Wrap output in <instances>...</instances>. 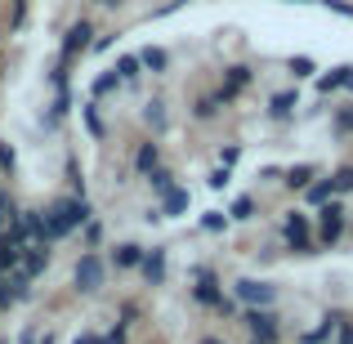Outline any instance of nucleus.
I'll use <instances>...</instances> for the list:
<instances>
[{"label": "nucleus", "mask_w": 353, "mask_h": 344, "mask_svg": "<svg viewBox=\"0 0 353 344\" xmlns=\"http://www.w3.org/2000/svg\"><path fill=\"white\" fill-rule=\"evenodd\" d=\"M331 183H336V197H353V161L336 165V170H331Z\"/></svg>", "instance_id": "f704fd0d"}, {"label": "nucleus", "mask_w": 353, "mask_h": 344, "mask_svg": "<svg viewBox=\"0 0 353 344\" xmlns=\"http://www.w3.org/2000/svg\"><path fill=\"white\" fill-rule=\"evenodd\" d=\"M81 121H85V134L94 139V143H108V121H103V112H99L94 99H90V103L81 108Z\"/></svg>", "instance_id": "5701e85b"}, {"label": "nucleus", "mask_w": 353, "mask_h": 344, "mask_svg": "<svg viewBox=\"0 0 353 344\" xmlns=\"http://www.w3.org/2000/svg\"><path fill=\"white\" fill-rule=\"evenodd\" d=\"M27 27V0H9V18H5V32H23Z\"/></svg>", "instance_id": "e433bc0d"}, {"label": "nucleus", "mask_w": 353, "mask_h": 344, "mask_svg": "<svg viewBox=\"0 0 353 344\" xmlns=\"http://www.w3.org/2000/svg\"><path fill=\"white\" fill-rule=\"evenodd\" d=\"M165 264H170V246H148L143 264H139V282L143 286H165Z\"/></svg>", "instance_id": "9b49d317"}, {"label": "nucleus", "mask_w": 353, "mask_h": 344, "mask_svg": "<svg viewBox=\"0 0 353 344\" xmlns=\"http://www.w3.org/2000/svg\"><path fill=\"white\" fill-rule=\"evenodd\" d=\"M0 344H5V340H0Z\"/></svg>", "instance_id": "13d9d810"}, {"label": "nucleus", "mask_w": 353, "mask_h": 344, "mask_svg": "<svg viewBox=\"0 0 353 344\" xmlns=\"http://www.w3.org/2000/svg\"><path fill=\"white\" fill-rule=\"evenodd\" d=\"M331 134H336V143H345V139L353 134V99L336 108V117H331Z\"/></svg>", "instance_id": "c85d7f7f"}, {"label": "nucleus", "mask_w": 353, "mask_h": 344, "mask_svg": "<svg viewBox=\"0 0 353 344\" xmlns=\"http://www.w3.org/2000/svg\"><path fill=\"white\" fill-rule=\"evenodd\" d=\"M286 72H291L295 81H313V77H318V63L304 59V54H291V59H286Z\"/></svg>", "instance_id": "473e14b6"}, {"label": "nucleus", "mask_w": 353, "mask_h": 344, "mask_svg": "<svg viewBox=\"0 0 353 344\" xmlns=\"http://www.w3.org/2000/svg\"><path fill=\"white\" fill-rule=\"evenodd\" d=\"M277 241L286 246V255H322L318 241H313V210H282V224H277Z\"/></svg>", "instance_id": "20e7f679"}, {"label": "nucleus", "mask_w": 353, "mask_h": 344, "mask_svg": "<svg viewBox=\"0 0 353 344\" xmlns=\"http://www.w3.org/2000/svg\"><path fill=\"white\" fill-rule=\"evenodd\" d=\"M18 255H23V246L9 237V228H0V273H14V268H18Z\"/></svg>", "instance_id": "bb28decb"}, {"label": "nucleus", "mask_w": 353, "mask_h": 344, "mask_svg": "<svg viewBox=\"0 0 353 344\" xmlns=\"http://www.w3.org/2000/svg\"><path fill=\"white\" fill-rule=\"evenodd\" d=\"M125 340H130V318H117L112 331H103V336H99V344H125Z\"/></svg>", "instance_id": "4c0bfd02"}, {"label": "nucleus", "mask_w": 353, "mask_h": 344, "mask_svg": "<svg viewBox=\"0 0 353 344\" xmlns=\"http://www.w3.org/2000/svg\"><path fill=\"white\" fill-rule=\"evenodd\" d=\"M228 224H250V219H259V197H250V192H237L233 206L224 210Z\"/></svg>", "instance_id": "6ab92c4d"}, {"label": "nucleus", "mask_w": 353, "mask_h": 344, "mask_svg": "<svg viewBox=\"0 0 353 344\" xmlns=\"http://www.w3.org/2000/svg\"><path fill=\"white\" fill-rule=\"evenodd\" d=\"M81 237H85V250H103V237H108L103 219L90 215V219H85V228H81Z\"/></svg>", "instance_id": "7c9ffc66"}, {"label": "nucleus", "mask_w": 353, "mask_h": 344, "mask_svg": "<svg viewBox=\"0 0 353 344\" xmlns=\"http://www.w3.org/2000/svg\"><path fill=\"white\" fill-rule=\"evenodd\" d=\"M300 197H304V206H309V210H318V206H327V201H331V197H336V183H331V174H318V179H313V183H309V188H304V192H300Z\"/></svg>", "instance_id": "aec40b11"}, {"label": "nucleus", "mask_w": 353, "mask_h": 344, "mask_svg": "<svg viewBox=\"0 0 353 344\" xmlns=\"http://www.w3.org/2000/svg\"><path fill=\"white\" fill-rule=\"evenodd\" d=\"M188 206H192V197H188V188H183V183H174L170 192H161V219H183L188 215Z\"/></svg>", "instance_id": "a211bd4d"}, {"label": "nucleus", "mask_w": 353, "mask_h": 344, "mask_svg": "<svg viewBox=\"0 0 353 344\" xmlns=\"http://www.w3.org/2000/svg\"><path fill=\"white\" fill-rule=\"evenodd\" d=\"M139 63H143V72H152V77H165L170 54H165L161 45H143V50H139Z\"/></svg>", "instance_id": "b1692460"}, {"label": "nucleus", "mask_w": 353, "mask_h": 344, "mask_svg": "<svg viewBox=\"0 0 353 344\" xmlns=\"http://www.w3.org/2000/svg\"><path fill=\"white\" fill-rule=\"evenodd\" d=\"M197 228L201 232H224L228 228V215H224V210H206V215L197 219Z\"/></svg>", "instance_id": "ea45409f"}, {"label": "nucleus", "mask_w": 353, "mask_h": 344, "mask_svg": "<svg viewBox=\"0 0 353 344\" xmlns=\"http://www.w3.org/2000/svg\"><path fill=\"white\" fill-rule=\"evenodd\" d=\"M18 174V152L9 139H0V179H14Z\"/></svg>", "instance_id": "72a5a7b5"}, {"label": "nucleus", "mask_w": 353, "mask_h": 344, "mask_svg": "<svg viewBox=\"0 0 353 344\" xmlns=\"http://www.w3.org/2000/svg\"><path fill=\"white\" fill-rule=\"evenodd\" d=\"M349 232V197H331L327 206L313 210V241L318 250H336Z\"/></svg>", "instance_id": "7ed1b4c3"}, {"label": "nucleus", "mask_w": 353, "mask_h": 344, "mask_svg": "<svg viewBox=\"0 0 353 344\" xmlns=\"http://www.w3.org/2000/svg\"><path fill=\"white\" fill-rule=\"evenodd\" d=\"M318 165H313V161H300V165H286V170H282V188L286 192H304V188H309V183L313 179H318Z\"/></svg>", "instance_id": "f3484780"}, {"label": "nucleus", "mask_w": 353, "mask_h": 344, "mask_svg": "<svg viewBox=\"0 0 353 344\" xmlns=\"http://www.w3.org/2000/svg\"><path fill=\"white\" fill-rule=\"evenodd\" d=\"M259 179H268V183H277V179H282V165H264V170H259Z\"/></svg>", "instance_id": "de8ad7c7"}, {"label": "nucleus", "mask_w": 353, "mask_h": 344, "mask_svg": "<svg viewBox=\"0 0 353 344\" xmlns=\"http://www.w3.org/2000/svg\"><path fill=\"white\" fill-rule=\"evenodd\" d=\"M219 112H224V103H219L215 99V90H210V94H192V108H188V117L192 121H219Z\"/></svg>", "instance_id": "412c9836"}, {"label": "nucleus", "mask_w": 353, "mask_h": 344, "mask_svg": "<svg viewBox=\"0 0 353 344\" xmlns=\"http://www.w3.org/2000/svg\"><path fill=\"white\" fill-rule=\"evenodd\" d=\"M183 5V0H170V5H165V9H157V14H170V9H179Z\"/></svg>", "instance_id": "603ef678"}, {"label": "nucleus", "mask_w": 353, "mask_h": 344, "mask_svg": "<svg viewBox=\"0 0 353 344\" xmlns=\"http://www.w3.org/2000/svg\"><path fill=\"white\" fill-rule=\"evenodd\" d=\"M219 165H228V170L241 165V143H224V148H219Z\"/></svg>", "instance_id": "37998d69"}, {"label": "nucleus", "mask_w": 353, "mask_h": 344, "mask_svg": "<svg viewBox=\"0 0 353 344\" xmlns=\"http://www.w3.org/2000/svg\"><path fill=\"white\" fill-rule=\"evenodd\" d=\"M295 340H300V344H331V340H336V309H327L318 327H313V331H300Z\"/></svg>", "instance_id": "4be33fe9"}, {"label": "nucleus", "mask_w": 353, "mask_h": 344, "mask_svg": "<svg viewBox=\"0 0 353 344\" xmlns=\"http://www.w3.org/2000/svg\"><path fill=\"white\" fill-rule=\"evenodd\" d=\"M345 90H349V94H353V68H349V77H345Z\"/></svg>", "instance_id": "864d4df0"}, {"label": "nucleus", "mask_w": 353, "mask_h": 344, "mask_svg": "<svg viewBox=\"0 0 353 344\" xmlns=\"http://www.w3.org/2000/svg\"><path fill=\"white\" fill-rule=\"evenodd\" d=\"M336 344H353V313L336 309Z\"/></svg>", "instance_id": "58836bf2"}, {"label": "nucleus", "mask_w": 353, "mask_h": 344, "mask_svg": "<svg viewBox=\"0 0 353 344\" xmlns=\"http://www.w3.org/2000/svg\"><path fill=\"white\" fill-rule=\"evenodd\" d=\"M94 5H99V9H103V14H117V9H121V5H125V0H94Z\"/></svg>", "instance_id": "09e8293b"}, {"label": "nucleus", "mask_w": 353, "mask_h": 344, "mask_svg": "<svg viewBox=\"0 0 353 344\" xmlns=\"http://www.w3.org/2000/svg\"><path fill=\"white\" fill-rule=\"evenodd\" d=\"M237 322L246 331V340H282L286 336L277 309H237Z\"/></svg>", "instance_id": "0eeeda50"}, {"label": "nucleus", "mask_w": 353, "mask_h": 344, "mask_svg": "<svg viewBox=\"0 0 353 344\" xmlns=\"http://www.w3.org/2000/svg\"><path fill=\"white\" fill-rule=\"evenodd\" d=\"M108 277H112V268H108L103 250H81L77 264H72V295L90 300V295H99L108 286Z\"/></svg>", "instance_id": "39448f33"}, {"label": "nucleus", "mask_w": 353, "mask_h": 344, "mask_svg": "<svg viewBox=\"0 0 353 344\" xmlns=\"http://www.w3.org/2000/svg\"><path fill=\"white\" fill-rule=\"evenodd\" d=\"M68 112H72V85H59V90H54V103H50V117H45V125H59Z\"/></svg>", "instance_id": "c756f323"}, {"label": "nucleus", "mask_w": 353, "mask_h": 344, "mask_svg": "<svg viewBox=\"0 0 353 344\" xmlns=\"http://www.w3.org/2000/svg\"><path fill=\"white\" fill-rule=\"evenodd\" d=\"M14 344H41V331H36V327H23V331H18V340Z\"/></svg>", "instance_id": "49530a36"}, {"label": "nucleus", "mask_w": 353, "mask_h": 344, "mask_svg": "<svg viewBox=\"0 0 353 344\" xmlns=\"http://www.w3.org/2000/svg\"><path fill=\"white\" fill-rule=\"evenodd\" d=\"M250 85H255V68H250V63H233V68H224V77H219L215 99L228 108V103H237V99L246 94Z\"/></svg>", "instance_id": "1a4fd4ad"}, {"label": "nucleus", "mask_w": 353, "mask_h": 344, "mask_svg": "<svg viewBox=\"0 0 353 344\" xmlns=\"http://www.w3.org/2000/svg\"><path fill=\"white\" fill-rule=\"evenodd\" d=\"M157 165H161V143H157V139L148 134L143 143H139L134 152H130V170H134V179H148V174H152Z\"/></svg>", "instance_id": "f8f14e48"}, {"label": "nucleus", "mask_w": 353, "mask_h": 344, "mask_svg": "<svg viewBox=\"0 0 353 344\" xmlns=\"http://www.w3.org/2000/svg\"><path fill=\"white\" fill-rule=\"evenodd\" d=\"M0 41H5V27H0Z\"/></svg>", "instance_id": "4d7b16f0"}, {"label": "nucleus", "mask_w": 353, "mask_h": 344, "mask_svg": "<svg viewBox=\"0 0 353 344\" xmlns=\"http://www.w3.org/2000/svg\"><path fill=\"white\" fill-rule=\"evenodd\" d=\"M228 295L237 300V309H277V300H282V286L273 282V277H233L228 282Z\"/></svg>", "instance_id": "423d86ee"}, {"label": "nucleus", "mask_w": 353, "mask_h": 344, "mask_svg": "<svg viewBox=\"0 0 353 344\" xmlns=\"http://www.w3.org/2000/svg\"><path fill=\"white\" fill-rule=\"evenodd\" d=\"M50 264H54V246H36V241H27L23 255H18V268H23L32 282H36V277H41Z\"/></svg>", "instance_id": "ddd939ff"}, {"label": "nucleus", "mask_w": 353, "mask_h": 344, "mask_svg": "<svg viewBox=\"0 0 353 344\" xmlns=\"http://www.w3.org/2000/svg\"><path fill=\"white\" fill-rule=\"evenodd\" d=\"M295 103H300V94H295V90H273V94H268V103H264V112H268V121L286 125V121H295Z\"/></svg>", "instance_id": "2eb2a0df"}, {"label": "nucleus", "mask_w": 353, "mask_h": 344, "mask_svg": "<svg viewBox=\"0 0 353 344\" xmlns=\"http://www.w3.org/2000/svg\"><path fill=\"white\" fill-rule=\"evenodd\" d=\"M117 90H121V77H117L112 68H103L94 81H90V99H94V103H99V99H108V94H117Z\"/></svg>", "instance_id": "a878e982"}, {"label": "nucleus", "mask_w": 353, "mask_h": 344, "mask_svg": "<svg viewBox=\"0 0 353 344\" xmlns=\"http://www.w3.org/2000/svg\"><path fill=\"white\" fill-rule=\"evenodd\" d=\"M112 72L121 77V85H139L143 81V63H139V54H121L112 63Z\"/></svg>", "instance_id": "393cba45"}, {"label": "nucleus", "mask_w": 353, "mask_h": 344, "mask_svg": "<svg viewBox=\"0 0 353 344\" xmlns=\"http://www.w3.org/2000/svg\"><path fill=\"white\" fill-rule=\"evenodd\" d=\"M143 250H148V246H139L134 237H125V241H112L103 255H108V268H112V273H139V264H143Z\"/></svg>", "instance_id": "9d476101"}, {"label": "nucleus", "mask_w": 353, "mask_h": 344, "mask_svg": "<svg viewBox=\"0 0 353 344\" xmlns=\"http://www.w3.org/2000/svg\"><path fill=\"white\" fill-rule=\"evenodd\" d=\"M174 183H179V179H174V170H170V165H165V161H161V165H157V170H152V174H148V188H152V192H157V197H161V192H170V188H174Z\"/></svg>", "instance_id": "2f4dec72"}, {"label": "nucleus", "mask_w": 353, "mask_h": 344, "mask_svg": "<svg viewBox=\"0 0 353 344\" xmlns=\"http://www.w3.org/2000/svg\"><path fill=\"white\" fill-rule=\"evenodd\" d=\"M90 215H94V206H90L85 197H77V192H59V197L45 206V224H50V237L54 241L77 237V232L85 228Z\"/></svg>", "instance_id": "f03ea898"}, {"label": "nucleus", "mask_w": 353, "mask_h": 344, "mask_svg": "<svg viewBox=\"0 0 353 344\" xmlns=\"http://www.w3.org/2000/svg\"><path fill=\"white\" fill-rule=\"evenodd\" d=\"M18 215H23L27 241H36V246H54V237H50V224H45V206H23Z\"/></svg>", "instance_id": "dca6fc26"}, {"label": "nucleus", "mask_w": 353, "mask_h": 344, "mask_svg": "<svg viewBox=\"0 0 353 344\" xmlns=\"http://www.w3.org/2000/svg\"><path fill=\"white\" fill-rule=\"evenodd\" d=\"M197 344H228V340H224V336H215V331H206V336H201Z\"/></svg>", "instance_id": "3c124183"}, {"label": "nucleus", "mask_w": 353, "mask_h": 344, "mask_svg": "<svg viewBox=\"0 0 353 344\" xmlns=\"http://www.w3.org/2000/svg\"><path fill=\"white\" fill-rule=\"evenodd\" d=\"M68 183H72V192H77V197H85V179H81L77 156H68Z\"/></svg>", "instance_id": "79ce46f5"}, {"label": "nucleus", "mask_w": 353, "mask_h": 344, "mask_svg": "<svg viewBox=\"0 0 353 344\" xmlns=\"http://www.w3.org/2000/svg\"><path fill=\"white\" fill-rule=\"evenodd\" d=\"M322 9H331V14H340V18H353V0H318Z\"/></svg>", "instance_id": "c03bdc74"}, {"label": "nucleus", "mask_w": 353, "mask_h": 344, "mask_svg": "<svg viewBox=\"0 0 353 344\" xmlns=\"http://www.w3.org/2000/svg\"><path fill=\"white\" fill-rule=\"evenodd\" d=\"M94 23L90 18H77V23L63 32V45H59V59H54V68H72V63L81 59V54H90V41H94Z\"/></svg>", "instance_id": "6e6552de"}, {"label": "nucleus", "mask_w": 353, "mask_h": 344, "mask_svg": "<svg viewBox=\"0 0 353 344\" xmlns=\"http://www.w3.org/2000/svg\"><path fill=\"white\" fill-rule=\"evenodd\" d=\"M112 41H117V36H94V41H90V54H108Z\"/></svg>", "instance_id": "a18cd8bd"}, {"label": "nucleus", "mask_w": 353, "mask_h": 344, "mask_svg": "<svg viewBox=\"0 0 353 344\" xmlns=\"http://www.w3.org/2000/svg\"><path fill=\"white\" fill-rule=\"evenodd\" d=\"M246 344H282V340H246Z\"/></svg>", "instance_id": "6e6d98bb"}, {"label": "nucleus", "mask_w": 353, "mask_h": 344, "mask_svg": "<svg viewBox=\"0 0 353 344\" xmlns=\"http://www.w3.org/2000/svg\"><path fill=\"white\" fill-rule=\"evenodd\" d=\"M228 179H233V170H228V165H210V174H206V183L215 192H224L228 188Z\"/></svg>", "instance_id": "a19ab883"}, {"label": "nucleus", "mask_w": 353, "mask_h": 344, "mask_svg": "<svg viewBox=\"0 0 353 344\" xmlns=\"http://www.w3.org/2000/svg\"><path fill=\"white\" fill-rule=\"evenodd\" d=\"M345 77H349V63H345V68H331V72H322V77L313 81V90H318V94L327 99V94H336V90H345Z\"/></svg>", "instance_id": "cd10ccee"}, {"label": "nucleus", "mask_w": 353, "mask_h": 344, "mask_svg": "<svg viewBox=\"0 0 353 344\" xmlns=\"http://www.w3.org/2000/svg\"><path fill=\"white\" fill-rule=\"evenodd\" d=\"M72 344H99V331H81V336L72 340Z\"/></svg>", "instance_id": "8fccbe9b"}, {"label": "nucleus", "mask_w": 353, "mask_h": 344, "mask_svg": "<svg viewBox=\"0 0 353 344\" xmlns=\"http://www.w3.org/2000/svg\"><path fill=\"white\" fill-rule=\"evenodd\" d=\"M18 215V197L9 192V183L0 179V228H9V219Z\"/></svg>", "instance_id": "c9c22d12"}, {"label": "nucleus", "mask_w": 353, "mask_h": 344, "mask_svg": "<svg viewBox=\"0 0 353 344\" xmlns=\"http://www.w3.org/2000/svg\"><path fill=\"white\" fill-rule=\"evenodd\" d=\"M188 277H192L188 300L197 304V309L219 313V318H237V300L228 295V286H224V277H219V268H215V264H192V268H188Z\"/></svg>", "instance_id": "f257e3e1"}, {"label": "nucleus", "mask_w": 353, "mask_h": 344, "mask_svg": "<svg viewBox=\"0 0 353 344\" xmlns=\"http://www.w3.org/2000/svg\"><path fill=\"white\" fill-rule=\"evenodd\" d=\"M139 117H143V125H148V134H152V139H161L165 130H170V103H165L161 94H152V99H148Z\"/></svg>", "instance_id": "4468645a"}, {"label": "nucleus", "mask_w": 353, "mask_h": 344, "mask_svg": "<svg viewBox=\"0 0 353 344\" xmlns=\"http://www.w3.org/2000/svg\"><path fill=\"white\" fill-rule=\"evenodd\" d=\"M286 5H318V0H286Z\"/></svg>", "instance_id": "5fc2aeb1"}]
</instances>
